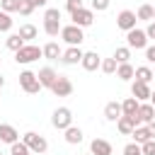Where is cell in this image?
I'll return each mask as SVG.
<instances>
[{"mask_svg": "<svg viewBox=\"0 0 155 155\" xmlns=\"http://www.w3.org/2000/svg\"><path fill=\"white\" fill-rule=\"evenodd\" d=\"M128 58H131V48L128 46H119L116 51H114V61L121 65V63H128Z\"/></svg>", "mask_w": 155, "mask_h": 155, "instance_id": "obj_28", "label": "cell"}, {"mask_svg": "<svg viewBox=\"0 0 155 155\" xmlns=\"http://www.w3.org/2000/svg\"><path fill=\"white\" fill-rule=\"evenodd\" d=\"M140 150H143V155H155V140L143 143V145H140Z\"/></svg>", "mask_w": 155, "mask_h": 155, "instance_id": "obj_38", "label": "cell"}, {"mask_svg": "<svg viewBox=\"0 0 155 155\" xmlns=\"http://www.w3.org/2000/svg\"><path fill=\"white\" fill-rule=\"evenodd\" d=\"M34 12V5L29 2V0H22V5H19V15H24V17H29Z\"/></svg>", "mask_w": 155, "mask_h": 155, "instance_id": "obj_35", "label": "cell"}, {"mask_svg": "<svg viewBox=\"0 0 155 155\" xmlns=\"http://www.w3.org/2000/svg\"><path fill=\"white\" fill-rule=\"evenodd\" d=\"M136 75V68L131 65V63H121L119 68H116V78H121V80H131Z\"/></svg>", "mask_w": 155, "mask_h": 155, "instance_id": "obj_25", "label": "cell"}, {"mask_svg": "<svg viewBox=\"0 0 155 155\" xmlns=\"http://www.w3.org/2000/svg\"><path fill=\"white\" fill-rule=\"evenodd\" d=\"M153 22H155V7H153Z\"/></svg>", "mask_w": 155, "mask_h": 155, "instance_id": "obj_45", "label": "cell"}, {"mask_svg": "<svg viewBox=\"0 0 155 155\" xmlns=\"http://www.w3.org/2000/svg\"><path fill=\"white\" fill-rule=\"evenodd\" d=\"M153 80H155V70H153Z\"/></svg>", "mask_w": 155, "mask_h": 155, "instance_id": "obj_46", "label": "cell"}, {"mask_svg": "<svg viewBox=\"0 0 155 155\" xmlns=\"http://www.w3.org/2000/svg\"><path fill=\"white\" fill-rule=\"evenodd\" d=\"M82 56H85V51H80V46H70V48L63 51L61 61L65 65H75V63H82Z\"/></svg>", "mask_w": 155, "mask_h": 155, "instance_id": "obj_12", "label": "cell"}, {"mask_svg": "<svg viewBox=\"0 0 155 155\" xmlns=\"http://www.w3.org/2000/svg\"><path fill=\"white\" fill-rule=\"evenodd\" d=\"M145 61L148 63H155V46H148L145 48Z\"/></svg>", "mask_w": 155, "mask_h": 155, "instance_id": "obj_39", "label": "cell"}, {"mask_svg": "<svg viewBox=\"0 0 155 155\" xmlns=\"http://www.w3.org/2000/svg\"><path fill=\"white\" fill-rule=\"evenodd\" d=\"M138 19H145V22H153V5H140L138 12H136Z\"/></svg>", "mask_w": 155, "mask_h": 155, "instance_id": "obj_30", "label": "cell"}, {"mask_svg": "<svg viewBox=\"0 0 155 155\" xmlns=\"http://www.w3.org/2000/svg\"><path fill=\"white\" fill-rule=\"evenodd\" d=\"M116 68H119V63H116L114 58H104V61H102V70H104L107 75H111V73H116Z\"/></svg>", "mask_w": 155, "mask_h": 155, "instance_id": "obj_32", "label": "cell"}, {"mask_svg": "<svg viewBox=\"0 0 155 155\" xmlns=\"http://www.w3.org/2000/svg\"><path fill=\"white\" fill-rule=\"evenodd\" d=\"M124 155H143V150H140V145L133 140V143H128V145H124Z\"/></svg>", "mask_w": 155, "mask_h": 155, "instance_id": "obj_34", "label": "cell"}, {"mask_svg": "<svg viewBox=\"0 0 155 155\" xmlns=\"http://www.w3.org/2000/svg\"><path fill=\"white\" fill-rule=\"evenodd\" d=\"M109 7V0H92V10H97V12H104Z\"/></svg>", "mask_w": 155, "mask_h": 155, "instance_id": "obj_37", "label": "cell"}, {"mask_svg": "<svg viewBox=\"0 0 155 155\" xmlns=\"http://www.w3.org/2000/svg\"><path fill=\"white\" fill-rule=\"evenodd\" d=\"M51 92H53L56 97H68V94L73 92V82H70V80H68L65 75H58V80L53 82Z\"/></svg>", "mask_w": 155, "mask_h": 155, "instance_id": "obj_11", "label": "cell"}, {"mask_svg": "<svg viewBox=\"0 0 155 155\" xmlns=\"http://www.w3.org/2000/svg\"><path fill=\"white\" fill-rule=\"evenodd\" d=\"M136 126H138V121H136L133 116H121V119L116 121V128H119V133H124V136H131Z\"/></svg>", "mask_w": 155, "mask_h": 155, "instance_id": "obj_18", "label": "cell"}, {"mask_svg": "<svg viewBox=\"0 0 155 155\" xmlns=\"http://www.w3.org/2000/svg\"><path fill=\"white\" fill-rule=\"evenodd\" d=\"M133 119L138 121V126H148L150 121H155V107H153L150 102H140V107H138V114H136Z\"/></svg>", "mask_w": 155, "mask_h": 155, "instance_id": "obj_8", "label": "cell"}, {"mask_svg": "<svg viewBox=\"0 0 155 155\" xmlns=\"http://www.w3.org/2000/svg\"><path fill=\"white\" fill-rule=\"evenodd\" d=\"M65 140H68L70 145H78V143H82V131H80L78 126H70V128H65Z\"/></svg>", "mask_w": 155, "mask_h": 155, "instance_id": "obj_23", "label": "cell"}, {"mask_svg": "<svg viewBox=\"0 0 155 155\" xmlns=\"http://www.w3.org/2000/svg\"><path fill=\"white\" fill-rule=\"evenodd\" d=\"M131 136L136 138V143H138V145H143V143H148V140H153V136H150V131H148V126H136Z\"/></svg>", "mask_w": 155, "mask_h": 155, "instance_id": "obj_22", "label": "cell"}, {"mask_svg": "<svg viewBox=\"0 0 155 155\" xmlns=\"http://www.w3.org/2000/svg\"><path fill=\"white\" fill-rule=\"evenodd\" d=\"M22 143H24L31 153H36V155H41V153H46V150H48L46 138H44V136H39V133H34V131H27V133L22 136Z\"/></svg>", "mask_w": 155, "mask_h": 155, "instance_id": "obj_3", "label": "cell"}, {"mask_svg": "<svg viewBox=\"0 0 155 155\" xmlns=\"http://www.w3.org/2000/svg\"><path fill=\"white\" fill-rule=\"evenodd\" d=\"M126 41H128V48H148V34H145V29H131V31H126Z\"/></svg>", "mask_w": 155, "mask_h": 155, "instance_id": "obj_7", "label": "cell"}, {"mask_svg": "<svg viewBox=\"0 0 155 155\" xmlns=\"http://www.w3.org/2000/svg\"><path fill=\"white\" fill-rule=\"evenodd\" d=\"M85 70H97V68H102V58H99V53L97 51H87L85 56H82V63H80Z\"/></svg>", "mask_w": 155, "mask_h": 155, "instance_id": "obj_13", "label": "cell"}, {"mask_svg": "<svg viewBox=\"0 0 155 155\" xmlns=\"http://www.w3.org/2000/svg\"><path fill=\"white\" fill-rule=\"evenodd\" d=\"M145 34H148V39H155V22H150V24H148Z\"/></svg>", "mask_w": 155, "mask_h": 155, "instance_id": "obj_40", "label": "cell"}, {"mask_svg": "<svg viewBox=\"0 0 155 155\" xmlns=\"http://www.w3.org/2000/svg\"><path fill=\"white\" fill-rule=\"evenodd\" d=\"M0 61H2V58H0Z\"/></svg>", "mask_w": 155, "mask_h": 155, "instance_id": "obj_48", "label": "cell"}, {"mask_svg": "<svg viewBox=\"0 0 155 155\" xmlns=\"http://www.w3.org/2000/svg\"><path fill=\"white\" fill-rule=\"evenodd\" d=\"M136 22H138V17H136V12H131V10H121V12L116 15V27L124 29V31L136 29Z\"/></svg>", "mask_w": 155, "mask_h": 155, "instance_id": "obj_9", "label": "cell"}, {"mask_svg": "<svg viewBox=\"0 0 155 155\" xmlns=\"http://www.w3.org/2000/svg\"><path fill=\"white\" fill-rule=\"evenodd\" d=\"M10 155H31V150H29L22 140H17V143L10 145Z\"/></svg>", "mask_w": 155, "mask_h": 155, "instance_id": "obj_31", "label": "cell"}, {"mask_svg": "<svg viewBox=\"0 0 155 155\" xmlns=\"http://www.w3.org/2000/svg\"><path fill=\"white\" fill-rule=\"evenodd\" d=\"M133 78H136L138 82H145V85H148V82L153 80V70H150L148 65H140V68H136V75H133Z\"/></svg>", "mask_w": 155, "mask_h": 155, "instance_id": "obj_27", "label": "cell"}, {"mask_svg": "<svg viewBox=\"0 0 155 155\" xmlns=\"http://www.w3.org/2000/svg\"><path fill=\"white\" fill-rule=\"evenodd\" d=\"M0 140H2V143H7V145L17 143V140H19L17 128H15V126H10V124H0Z\"/></svg>", "mask_w": 155, "mask_h": 155, "instance_id": "obj_15", "label": "cell"}, {"mask_svg": "<svg viewBox=\"0 0 155 155\" xmlns=\"http://www.w3.org/2000/svg\"><path fill=\"white\" fill-rule=\"evenodd\" d=\"M150 104H153V107H155V92H153V94H150Z\"/></svg>", "mask_w": 155, "mask_h": 155, "instance_id": "obj_43", "label": "cell"}, {"mask_svg": "<svg viewBox=\"0 0 155 155\" xmlns=\"http://www.w3.org/2000/svg\"><path fill=\"white\" fill-rule=\"evenodd\" d=\"M65 7H68V12L73 15V12L82 10V0H65Z\"/></svg>", "mask_w": 155, "mask_h": 155, "instance_id": "obj_36", "label": "cell"}, {"mask_svg": "<svg viewBox=\"0 0 155 155\" xmlns=\"http://www.w3.org/2000/svg\"><path fill=\"white\" fill-rule=\"evenodd\" d=\"M138 107H140V102H138L136 97H126V99L121 102V111H124V116H136V114H138Z\"/></svg>", "mask_w": 155, "mask_h": 155, "instance_id": "obj_20", "label": "cell"}, {"mask_svg": "<svg viewBox=\"0 0 155 155\" xmlns=\"http://www.w3.org/2000/svg\"><path fill=\"white\" fill-rule=\"evenodd\" d=\"M61 39H63L68 46H80V44L85 41V34H82V29H80V27L68 24V27H63V29H61Z\"/></svg>", "mask_w": 155, "mask_h": 155, "instance_id": "obj_6", "label": "cell"}, {"mask_svg": "<svg viewBox=\"0 0 155 155\" xmlns=\"http://www.w3.org/2000/svg\"><path fill=\"white\" fill-rule=\"evenodd\" d=\"M10 29H12V17L0 10V31H10Z\"/></svg>", "mask_w": 155, "mask_h": 155, "instance_id": "obj_33", "label": "cell"}, {"mask_svg": "<svg viewBox=\"0 0 155 155\" xmlns=\"http://www.w3.org/2000/svg\"><path fill=\"white\" fill-rule=\"evenodd\" d=\"M17 34H19L24 41H31V39H36V34H39V31H36V27H34V24H22Z\"/></svg>", "mask_w": 155, "mask_h": 155, "instance_id": "obj_26", "label": "cell"}, {"mask_svg": "<svg viewBox=\"0 0 155 155\" xmlns=\"http://www.w3.org/2000/svg\"><path fill=\"white\" fill-rule=\"evenodd\" d=\"M44 56V48H39V46H34V44H24L17 53H15V61L17 63H22V65H27V63H34V61H39Z\"/></svg>", "mask_w": 155, "mask_h": 155, "instance_id": "obj_2", "label": "cell"}, {"mask_svg": "<svg viewBox=\"0 0 155 155\" xmlns=\"http://www.w3.org/2000/svg\"><path fill=\"white\" fill-rule=\"evenodd\" d=\"M29 2H31V5H34V7H44V5H46V2H48V0H29Z\"/></svg>", "mask_w": 155, "mask_h": 155, "instance_id": "obj_41", "label": "cell"}, {"mask_svg": "<svg viewBox=\"0 0 155 155\" xmlns=\"http://www.w3.org/2000/svg\"><path fill=\"white\" fill-rule=\"evenodd\" d=\"M61 10L58 7H48L46 12H44V31L48 34V36H58L61 34Z\"/></svg>", "mask_w": 155, "mask_h": 155, "instance_id": "obj_1", "label": "cell"}, {"mask_svg": "<svg viewBox=\"0 0 155 155\" xmlns=\"http://www.w3.org/2000/svg\"><path fill=\"white\" fill-rule=\"evenodd\" d=\"M148 131H150V136H153V140H155V121L148 124Z\"/></svg>", "mask_w": 155, "mask_h": 155, "instance_id": "obj_42", "label": "cell"}, {"mask_svg": "<svg viewBox=\"0 0 155 155\" xmlns=\"http://www.w3.org/2000/svg\"><path fill=\"white\" fill-rule=\"evenodd\" d=\"M5 46H7L10 51H15V53H17V51H19L22 46H24V39H22L19 34H10V36L5 39Z\"/></svg>", "mask_w": 155, "mask_h": 155, "instance_id": "obj_24", "label": "cell"}, {"mask_svg": "<svg viewBox=\"0 0 155 155\" xmlns=\"http://www.w3.org/2000/svg\"><path fill=\"white\" fill-rule=\"evenodd\" d=\"M0 155H2V153H0Z\"/></svg>", "mask_w": 155, "mask_h": 155, "instance_id": "obj_47", "label": "cell"}, {"mask_svg": "<svg viewBox=\"0 0 155 155\" xmlns=\"http://www.w3.org/2000/svg\"><path fill=\"white\" fill-rule=\"evenodd\" d=\"M70 17H73V24L82 29V27H90V24L94 22V10H87V7H82V10L73 12Z\"/></svg>", "mask_w": 155, "mask_h": 155, "instance_id": "obj_10", "label": "cell"}, {"mask_svg": "<svg viewBox=\"0 0 155 155\" xmlns=\"http://www.w3.org/2000/svg\"><path fill=\"white\" fill-rule=\"evenodd\" d=\"M19 5H22V0H0V7H2V12H19Z\"/></svg>", "mask_w": 155, "mask_h": 155, "instance_id": "obj_29", "label": "cell"}, {"mask_svg": "<svg viewBox=\"0 0 155 155\" xmlns=\"http://www.w3.org/2000/svg\"><path fill=\"white\" fill-rule=\"evenodd\" d=\"M51 124H53V128H61V131L70 128L73 126V111L68 107H58L53 111V116H51Z\"/></svg>", "mask_w": 155, "mask_h": 155, "instance_id": "obj_5", "label": "cell"}, {"mask_svg": "<svg viewBox=\"0 0 155 155\" xmlns=\"http://www.w3.org/2000/svg\"><path fill=\"white\" fill-rule=\"evenodd\" d=\"M131 94L138 99V102H145V99H150V87L145 85V82H138V80H133V85H131Z\"/></svg>", "mask_w": 155, "mask_h": 155, "instance_id": "obj_16", "label": "cell"}, {"mask_svg": "<svg viewBox=\"0 0 155 155\" xmlns=\"http://www.w3.org/2000/svg\"><path fill=\"white\" fill-rule=\"evenodd\" d=\"M2 85H5V78H2V75H0V87H2Z\"/></svg>", "mask_w": 155, "mask_h": 155, "instance_id": "obj_44", "label": "cell"}, {"mask_svg": "<svg viewBox=\"0 0 155 155\" xmlns=\"http://www.w3.org/2000/svg\"><path fill=\"white\" fill-rule=\"evenodd\" d=\"M121 116H124V111H121V104L119 102H109L104 107V119L107 121H119Z\"/></svg>", "mask_w": 155, "mask_h": 155, "instance_id": "obj_19", "label": "cell"}, {"mask_svg": "<svg viewBox=\"0 0 155 155\" xmlns=\"http://www.w3.org/2000/svg\"><path fill=\"white\" fill-rule=\"evenodd\" d=\"M19 87L27 94H39L41 92V82H39L36 73H31V70H22L19 73Z\"/></svg>", "mask_w": 155, "mask_h": 155, "instance_id": "obj_4", "label": "cell"}, {"mask_svg": "<svg viewBox=\"0 0 155 155\" xmlns=\"http://www.w3.org/2000/svg\"><path fill=\"white\" fill-rule=\"evenodd\" d=\"M90 150H92V155H111V143L104 138H94L90 143Z\"/></svg>", "mask_w": 155, "mask_h": 155, "instance_id": "obj_17", "label": "cell"}, {"mask_svg": "<svg viewBox=\"0 0 155 155\" xmlns=\"http://www.w3.org/2000/svg\"><path fill=\"white\" fill-rule=\"evenodd\" d=\"M63 56V48L56 44V41H48L46 46H44V58H48V61H58Z\"/></svg>", "mask_w": 155, "mask_h": 155, "instance_id": "obj_21", "label": "cell"}, {"mask_svg": "<svg viewBox=\"0 0 155 155\" xmlns=\"http://www.w3.org/2000/svg\"><path fill=\"white\" fill-rule=\"evenodd\" d=\"M36 78H39V82H41V87H53V82L58 80V73L53 70V68H41L39 73H36Z\"/></svg>", "mask_w": 155, "mask_h": 155, "instance_id": "obj_14", "label": "cell"}]
</instances>
